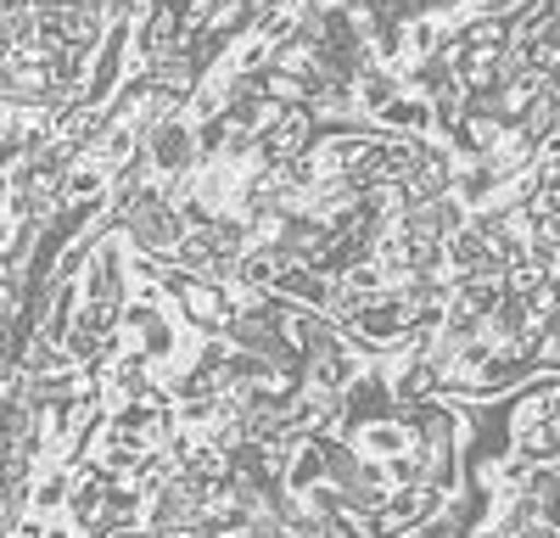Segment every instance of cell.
Instances as JSON below:
<instances>
[{
    "instance_id": "6da1fadb",
    "label": "cell",
    "mask_w": 560,
    "mask_h": 538,
    "mask_svg": "<svg viewBox=\"0 0 560 538\" xmlns=\"http://www.w3.org/2000/svg\"><path fill=\"white\" fill-rule=\"evenodd\" d=\"M174 314H179V326H191V331H202V337H213V331H224L230 326V292H224V281H202V276H191L179 292H174Z\"/></svg>"
},
{
    "instance_id": "7a4b0ae2",
    "label": "cell",
    "mask_w": 560,
    "mask_h": 538,
    "mask_svg": "<svg viewBox=\"0 0 560 538\" xmlns=\"http://www.w3.org/2000/svg\"><path fill=\"white\" fill-rule=\"evenodd\" d=\"M342 437L359 448L364 460H393V455H404V448H415V432H409V421H404L398 410L370 416V421H353Z\"/></svg>"
},
{
    "instance_id": "3957f363",
    "label": "cell",
    "mask_w": 560,
    "mask_h": 538,
    "mask_svg": "<svg viewBox=\"0 0 560 538\" xmlns=\"http://www.w3.org/2000/svg\"><path fill=\"white\" fill-rule=\"evenodd\" d=\"M319 477H325V437H303L292 455H287V488L303 493V488H314Z\"/></svg>"
},
{
    "instance_id": "277c9868",
    "label": "cell",
    "mask_w": 560,
    "mask_h": 538,
    "mask_svg": "<svg viewBox=\"0 0 560 538\" xmlns=\"http://www.w3.org/2000/svg\"><path fill=\"white\" fill-rule=\"evenodd\" d=\"M303 505H314L319 516H342V488L331 477H319L314 488H303Z\"/></svg>"
},
{
    "instance_id": "5b68a950",
    "label": "cell",
    "mask_w": 560,
    "mask_h": 538,
    "mask_svg": "<svg viewBox=\"0 0 560 538\" xmlns=\"http://www.w3.org/2000/svg\"><path fill=\"white\" fill-rule=\"evenodd\" d=\"M7 197H12V174L0 168V208H7Z\"/></svg>"
},
{
    "instance_id": "8992f818",
    "label": "cell",
    "mask_w": 560,
    "mask_h": 538,
    "mask_svg": "<svg viewBox=\"0 0 560 538\" xmlns=\"http://www.w3.org/2000/svg\"><path fill=\"white\" fill-rule=\"evenodd\" d=\"M465 7H510V0H465Z\"/></svg>"
},
{
    "instance_id": "52a82bcc",
    "label": "cell",
    "mask_w": 560,
    "mask_h": 538,
    "mask_svg": "<svg viewBox=\"0 0 560 538\" xmlns=\"http://www.w3.org/2000/svg\"><path fill=\"white\" fill-rule=\"evenodd\" d=\"M393 538H427V533H420V527H404V533H393Z\"/></svg>"
}]
</instances>
